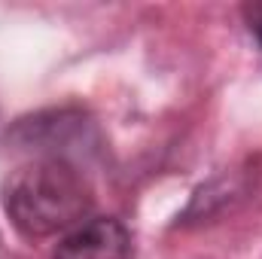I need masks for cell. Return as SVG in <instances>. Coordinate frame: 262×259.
I'll use <instances>...</instances> for the list:
<instances>
[{
  "mask_svg": "<svg viewBox=\"0 0 262 259\" xmlns=\"http://www.w3.org/2000/svg\"><path fill=\"white\" fill-rule=\"evenodd\" d=\"M3 207L25 238H52L85 223L95 195L73 162L34 159L6 177Z\"/></svg>",
  "mask_w": 262,
  "mask_h": 259,
  "instance_id": "obj_1",
  "label": "cell"
},
{
  "mask_svg": "<svg viewBox=\"0 0 262 259\" xmlns=\"http://www.w3.org/2000/svg\"><path fill=\"white\" fill-rule=\"evenodd\" d=\"M9 143L18 149H31L40 153V159H67L73 153H95L98 146V131L92 125V119L76 110V107H64V110H43L34 113L28 119H18L12 131H9Z\"/></svg>",
  "mask_w": 262,
  "mask_h": 259,
  "instance_id": "obj_2",
  "label": "cell"
},
{
  "mask_svg": "<svg viewBox=\"0 0 262 259\" xmlns=\"http://www.w3.org/2000/svg\"><path fill=\"white\" fill-rule=\"evenodd\" d=\"M134 241L116 217H92L58 241L52 259H131Z\"/></svg>",
  "mask_w": 262,
  "mask_h": 259,
  "instance_id": "obj_3",
  "label": "cell"
},
{
  "mask_svg": "<svg viewBox=\"0 0 262 259\" xmlns=\"http://www.w3.org/2000/svg\"><path fill=\"white\" fill-rule=\"evenodd\" d=\"M241 15H244V25H247V31L256 37V43H259V49H262V0L241 6Z\"/></svg>",
  "mask_w": 262,
  "mask_h": 259,
  "instance_id": "obj_4",
  "label": "cell"
}]
</instances>
